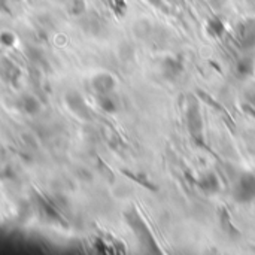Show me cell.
Returning <instances> with one entry per match:
<instances>
[{"label": "cell", "instance_id": "obj_5", "mask_svg": "<svg viewBox=\"0 0 255 255\" xmlns=\"http://www.w3.org/2000/svg\"><path fill=\"white\" fill-rule=\"evenodd\" d=\"M163 76L166 79H175L184 72V61L181 57H166L161 63Z\"/></svg>", "mask_w": 255, "mask_h": 255}, {"label": "cell", "instance_id": "obj_8", "mask_svg": "<svg viewBox=\"0 0 255 255\" xmlns=\"http://www.w3.org/2000/svg\"><path fill=\"white\" fill-rule=\"evenodd\" d=\"M255 70V61L253 57H244L238 61L236 64V73L239 78L245 79L248 76H251Z\"/></svg>", "mask_w": 255, "mask_h": 255}, {"label": "cell", "instance_id": "obj_12", "mask_svg": "<svg viewBox=\"0 0 255 255\" xmlns=\"http://www.w3.org/2000/svg\"><path fill=\"white\" fill-rule=\"evenodd\" d=\"M128 176H131V179H134V181H137L139 184H142L143 187H146V188H149L151 191H157V187L155 185H152L149 181H148V178L146 179H143V176H136V175H131V173H128V172H126Z\"/></svg>", "mask_w": 255, "mask_h": 255}, {"label": "cell", "instance_id": "obj_2", "mask_svg": "<svg viewBox=\"0 0 255 255\" xmlns=\"http://www.w3.org/2000/svg\"><path fill=\"white\" fill-rule=\"evenodd\" d=\"M130 226L134 230V233L137 235V239L142 245V248L148 253H154V254H160V247L157 245L154 236L151 235L148 226H145V223L140 220V217L137 214H133L130 218Z\"/></svg>", "mask_w": 255, "mask_h": 255}, {"label": "cell", "instance_id": "obj_9", "mask_svg": "<svg viewBox=\"0 0 255 255\" xmlns=\"http://www.w3.org/2000/svg\"><path fill=\"white\" fill-rule=\"evenodd\" d=\"M208 31L215 36V37H221L226 31V27H224V22L220 19V18H212L209 19L208 22Z\"/></svg>", "mask_w": 255, "mask_h": 255}, {"label": "cell", "instance_id": "obj_13", "mask_svg": "<svg viewBox=\"0 0 255 255\" xmlns=\"http://www.w3.org/2000/svg\"><path fill=\"white\" fill-rule=\"evenodd\" d=\"M248 115H251L253 118H255V108L254 106H251V105H244V108H242Z\"/></svg>", "mask_w": 255, "mask_h": 255}, {"label": "cell", "instance_id": "obj_4", "mask_svg": "<svg viewBox=\"0 0 255 255\" xmlns=\"http://www.w3.org/2000/svg\"><path fill=\"white\" fill-rule=\"evenodd\" d=\"M238 37L242 48H255V19H245L238 25Z\"/></svg>", "mask_w": 255, "mask_h": 255}, {"label": "cell", "instance_id": "obj_1", "mask_svg": "<svg viewBox=\"0 0 255 255\" xmlns=\"http://www.w3.org/2000/svg\"><path fill=\"white\" fill-rule=\"evenodd\" d=\"M185 121H187V127L188 131L193 137V140L199 145L206 148L205 140H203V118L200 114V108L197 105V102L194 99H190L187 109H185Z\"/></svg>", "mask_w": 255, "mask_h": 255}, {"label": "cell", "instance_id": "obj_10", "mask_svg": "<svg viewBox=\"0 0 255 255\" xmlns=\"http://www.w3.org/2000/svg\"><path fill=\"white\" fill-rule=\"evenodd\" d=\"M221 226H223V229H224L229 235H232V236H233V233L239 235V232L235 230V227H233V224H232V221H230V217H229V214H227L226 209L221 211Z\"/></svg>", "mask_w": 255, "mask_h": 255}, {"label": "cell", "instance_id": "obj_7", "mask_svg": "<svg viewBox=\"0 0 255 255\" xmlns=\"http://www.w3.org/2000/svg\"><path fill=\"white\" fill-rule=\"evenodd\" d=\"M114 85H115V81L109 75H99L93 82V87L100 94H109L114 90Z\"/></svg>", "mask_w": 255, "mask_h": 255}, {"label": "cell", "instance_id": "obj_3", "mask_svg": "<svg viewBox=\"0 0 255 255\" xmlns=\"http://www.w3.org/2000/svg\"><path fill=\"white\" fill-rule=\"evenodd\" d=\"M233 197L236 202L239 203H248L251 200L255 199V175H251V173H247L244 175L235 190H233Z\"/></svg>", "mask_w": 255, "mask_h": 255}, {"label": "cell", "instance_id": "obj_6", "mask_svg": "<svg viewBox=\"0 0 255 255\" xmlns=\"http://www.w3.org/2000/svg\"><path fill=\"white\" fill-rule=\"evenodd\" d=\"M196 184H197V187H199L203 193H206V194H215V193H218L220 188H221L217 175L212 173V172L205 173Z\"/></svg>", "mask_w": 255, "mask_h": 255}, {"label": "cell", "instance_id": "obj_11", "mask_svg": "<svg viewBox=\"0 0 255 255\" xmlns=\"http://www.w3.org/2000/svg\"><path fill=\"white\" fill-rule=\"evenodd\" d=\"M100 106L106 111V112H115L117 111V103L114 102V99L109 94H102L100 97Z\"/></svg>", "mask_w": 255, "mask_h": 255}]
</instances>
